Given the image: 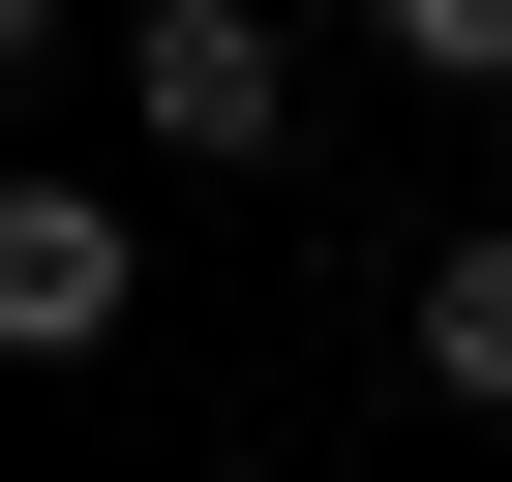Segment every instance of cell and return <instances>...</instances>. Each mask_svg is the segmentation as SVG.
<instances>
[{
  "mask_svg": "<svg viewBox=\"0 0 512 482\" xmlns=\"http://www.w3.org/2000/svg\"><path fill=\"white\" fill-rule=\"evenodd\" d=\"M362 31H392L422 91H512V0H362Z\"/></svg>",
  "mask_w": 512,
  "mask_h": 482,
  "instance_id": "obj_4",
  "label": "cell"
},
{
  "mask_svg": "<svg viewBox=\"0 0 512 482\" xmlns=\"http://www.w3.org/2000/svg\"><path fill=\"white\" fill-rule=\"evenodd\" d=\"M121 121H151V181H272L302 151V31L272 0H121Z\"/></svg>",
  "mask_w": 512,
  "mask_h": 482,
  "instance_id": "obj_1",
  "label": "cell"
},
{
  "mask_svg": "<svg viewBox=\"0 0 512 482\" xmlns=\"http://www.w3.org/2000/svg\"><path fill=\"white\" fill-rule=\"evenodd\" d=\"M422 392L512 422V241H422Z\"/></svg>",
  "mask_w": 512,
  "mask_h": 482,
  "instance_id": "obj_3",
  "label": "cell"
},
{
  "mask_svg": "<svg viewBox=\"0 0 512 482\" xmlns=\"http://www.w3.org/2000/svg\"><path fill=\"white\" fill-rule=\"evenodd\" d=\"M121 302H151V211L121 181H0V362H91Z\"/></svg>",
  "mask_w": 512,
  "mask_h": 482,
  "instance_id": "obj_2",
  "label": "cell"
}]
</instances>
